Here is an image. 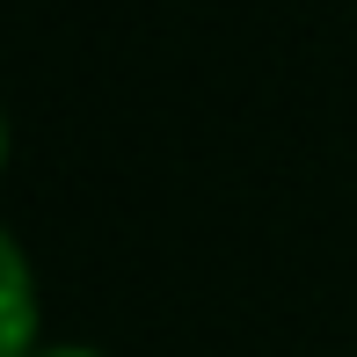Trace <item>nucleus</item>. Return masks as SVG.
Here are the masks:
<instances>
[{"instance_id": "1", "label": "nucleus", "mask_w": 357, "mask_h": 357, "mask_svg": "<svg viewBox=\"0 0 357 357\" xmlns=\"http://www.w3.org/2000/svg\"><path fill=\"white\" fill-rule=\"evenodd\" d=\"M37 278L15 234H0V357H37Z\"/></svg>"}, {"instance_id": "2", "label": "nucleus", "mask_w": 357, "mask_h": 357, "mask_svg": "<svg viewBox=\"0 0 357 357\" xmlns=\"http://www.w3.org/2000/svg\"><path fill=\"white\" fill-rule=\"evenodd\" d=\"M37 357H102V350H88V343H44Z\"/></svg>"}, {"instance_id": "3", "label": "nucleus", "mask_w": 357, "mask_h": 357, "mask_svg": "<svg viewBox=\"0 0 357 357\" xmlns=\"http://www.w3.org/2000/svg\"><path fill=\"white\" fill-rule=\"evenodd\" d=\"M0 160H8V117H0Z\"/></svg>"}]
</instances>
